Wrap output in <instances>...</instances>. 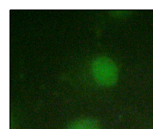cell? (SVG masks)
I'll return each instance as SVG.
<instances>
[{
  "instance_id": "obj_1",
  "label": "cell",
  "mask_w": 153,
  "mask_h": 129,
  "mask_svg": "<svg viewBox=\"0 0 153 129\" xmlns=\"http://www.w3.org/2000/svg\"><path fill=\"white\" fill-rule=\"evenodd\" d=\"M93 77L99 85L111 87L117 83L119 76L118 67L111 58L98 57L91 64Z\"/></svg>"
},
{
  "instance_id": "obj_2",
  "label": "cell",
  "mask_w": 153,
  "mask_h": 129,
  "mask_svg": "<svg viewBox=\"0 0 153 129\" xmlns=\"http://www.w3.org/2000/svg\"><path fill=\"white\" fill-rule=\"evenodd\" d=\"M66 129H100V125L95 119L86 117L73 121Z\"/></svg>"
}]
</instances>
